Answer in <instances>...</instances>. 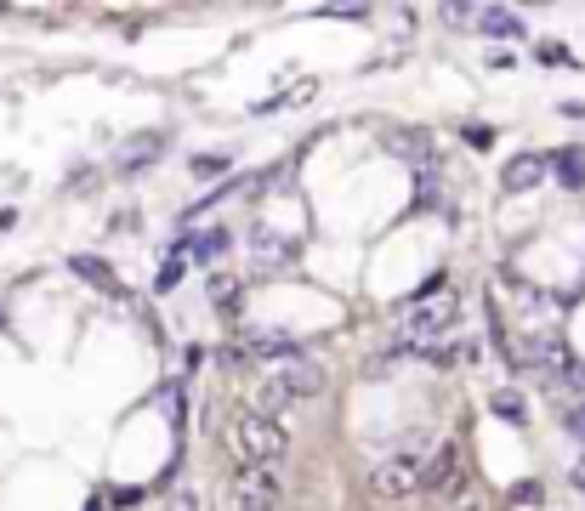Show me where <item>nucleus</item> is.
Here are the masks:
<instances>
[{
	"mask_svg": "<svg viewBox=\"0 0 585 511\" xmlns=\"http://www.w3.org/2000/svg\"><path fill=\"white\" fill-rule=\"evenodd\" d=\"M0 324H6V313H0Z\"/></svg>",
	"mask_w": 585,
	"mask_h": 511,
	"instance_id": "26",
	"label": "nucleus"
},
{
	"mask_svg": "<svg viewBox=\"0 0 585 511\" xmlns=\"http://www.w3.org/2000/svg\"><path fill=\"white\" fill-rule=\"evenodd\" d=\"M568 432L585 443V404H580V409H568Z\"/></svg>",
	"mask_w": 585,
	"mask_h": 511,
	"instance_id": "22",
	"label": "nucleus"
},
{
	"mask_svg": "<svg viewBox=\"0 0 585 511\" xmlns=\"http://www.w3.org/2000/svg\"><path fill=\"white\" fill-rule=\"evenodd\" d=\"M426 494H432V500H455V506H461V489H466V472H461V460L449 455H432V466H426V483H421Z\"/></svg>",
	"mask_w": 585,
	"mask_h": 511,
	"instance_id": "5",
	"label": "nucleus"
},
{
	"mask_svg": "<svg viewBox=\"0 0 585 511\" xmlns=\"http://www.w3.org/2000/svg\"><path fill=\"white\" fill-rule=\"evenodd\" d=\"M228 511H279V500H267V494L245 489V483H233L228 489Z\"/></svg>",
	"mask_w": 585,
	"mask_h": 511,
	"instance_id": "13",
	"label": "nucleus"
},
{
	"mask_svg": "<svg viewBox=\"0 0 585 511\" xmlns=\"http://www.w3.org/2000/svg\"><path fill=\"white\" fill-rule=\"evenodd\" d=\"M245 489H256V494H267V500H279L284 494V477H279V466H245V477H239Z\"/></svg>",
	"mask_w": 585,
	"mask_h": 511,
	"instance_id": "11",
	"label": "nucleus"
},
{
	"mask_svg": "<svg viewBox=\"0 0 585 511\" xmlns=\"http://www.w3.org/2000/svg\"><path fill=\"white\" fill-rule=\"evenodd\" d=\"M222 250H228V233H222V228H205V233L177 239V250H171V256H177V262H216Z\"/></svg>",
	"mask_w": 585,
	"mask_h": 511,
	"instance_id": "6",
	"label": "nucleus"
},
{
	"mask_svg": "<svg viewBox=\"0 0 585 511\" xmlns=\"http://www.w3.org/2000/svg\"><path fill=\"white\" fill-rule=\"evenodd\" d=\"M324 18H370L364 6H324Z\"/></svg>",
	"mask_w": 585,
	"mask_h": 511,
	"instance_id": "21",
	"label": "nucleus"
},
{
	"mask_svg": "<svg viewBox=\"0 0 585 511\" xmlns=\"http://www.w3.org/2000/svg\"><path fill=\"white\" fill-rule=\"evenodd\" d=\"M256 250H262V256H256L262 267H290V262H296V245H290V239L273 245V233H256Z\"/></svg>",
	"mask_w": 585,
	"mask_h": 511,
	"instance_id": "12",
	"label": "nucleus"
},
{
	"mask_svg": "<svg viewBox=\"0 0 585 511\" xmlns=\"http://www.w3.org/2000/svg\"><path fill=\"white\" fill-rule=\"evenodd\" d=\"M319 387H324L319 364H307V358H284V364H267V370H262V381H256V392H250V409L279 421L284 409L307 404Z\"/></svg>",
	"mask_w": 585,
	"mask_h": 511,
	"instance_id": "1",
	"label": "nucleus"
},
{
	"mask_svg": "<svg viewBox=\"0 0 585 511\" xmlns=\"http://www.w3.org/2000/svg\"><path fill=\"white\" fill-rule=\"evenodd\" d=\"M449 511H483V506H472V500H461V506H449Z\"/></svg>",
	"mask_w": 585,
	"mask_h": 511,
	"instance_id": "24",
	"label": "nucleus"
},
{
	"mask_svg": "<svg viewBox=\"0 0 585 511\" xmlns=\"http://www.w3.org/2000/svg\"><path fill=\"white\" fill-rule=\"evenodd\" d=\"M228 449L245 460V466H279V460L290 455V432H284V421H273V415L245 409V415H233V426H228Z\"/></svg>",
	"mask_w": 585,
	"mask_h": 511,
	"instance_id": "2",
	"label": "nucleus"
},
{
	"mask_svg": "<svg viewBox=\"0 0 585 511\" xmlns=\"http://www.w3.org/2000/svg\"><path fill=\"white\" fill-rule=\"evenodd\" d=\"M74 273H80V279H91V284H103V290H114V296H120V279H114V273H108V262H91V256H74Z\"/></svg>",
	"mask_w": 585,
	"mask_h": 511,
	"instance_id": "14",
	"label": "nucleus"
},
{
	"mask_svg": "<svg viewBox=\"0 0 585 511\" xmlns=\"http://www.w3.org/2000/svg\"><path fill=\"white\" fill-rule=\"evenodd\" d=\"M546 165H551V159H540V154H517L512 165H506V177H500V188H506V194H529L534 182L546 177Z\"/></svg>",
	"mask_w": 585,
	"mask_h": 511,
	"instance_id": "8",
	"label": "nucleus"
},
{
	"mask_svg": "<svg viewBox=\"0 0 585 511\" xmlns=\"http://www.w3.org/2000/svg\"><path fill=\"white\" fill-rule=\"evenodd\" d=\"M86 511H103V506H97V500H91V506H86Z\"/></svg>",
	"mask_w": 585,
	"mask_h": 511,
	"instance_id": "25",
	"label": "nucleus"
},
{
	"mask_svg": "<svg viewBox=\"0 0 585 511\" xmlns=\"http://www.w3.org/2000/svg\"><path fill=\"white\" fill-rule=\"evenodd\" d=\"M557 177H563L568 188H580L585 182V154L580 148H563V154H557Z\"/></svg>",
	"mask_w": 585,
	"mask_h": 511,
	"instance_id": "15",
	"label": "nucleus"
},
{
	"mask_svg": "<svg viewBox=\"0 0 585 511\" xmlns=\"http://www.w3.org/2000/svg\"><path fill=\"white\" fill-rule=\"evenodd\" d=\"M489 404H495V415H506V421H523V404H517L512 392H495Z\"/></svg>",
	"mask_w": 585,
	"mask_h": 511,
	"instance_id": "17",
	"label": "nucleus"
},
{
	"mask_svg": "<svg viewBox=\"0 0 585 511\" xmlns=\"http://www.w3.org/2000/svg\"><path fill=\"white\" fill-rule=\"evenodd\" d=\"M165 137H137V142H125V154H120V171H142L148 159H160Z\"/></svg>",
	"mask_w": 585,
	"mask_h": 511,
	"instance_id": "10",
	"label": "nucleus"
},
{
	"mask_svg": "<svg viewBox=\"0 0 585 511\" xmlns=\"http://www.w3.org/2000/svg\"><path fill=\"white\" fill-rule=\"evenodd\" d=\"M222 171H228V159H222V154H199L194 159V177H205V182L222 177Z\"/></svg>",
	"mask_w": 585,
	"mask_h": 511,
	"instance_id": "16",
	"label": "nucleus"
},
{
	"mask_svg": "<svg viewBox=\"0 0 585 511\" xmlns=\"http://www.w3.org/2000/svg\"><path fill=\"white\" fill-rule=\"evenodd\" d=\"M0 12H6V6H0Z\"/></svg>",
	"mask_w": 585,
	"mask_h": 511,
	"instance_id": "27",
	"label": "nucleus"
},
{
	"mask_svg": "<svg viewBox=\"0 0 585 511\" xmlns=\"http://www.w3.org/2000/svg\"><path fill=\"white\" fill-rule=\"evenodd\" d=\"M426 466H432V443H415L409 455H392V460H381L364 483H370V494L375 500H409V494L426 483Z\"/></svg>",
	"mask_w": 585,
	"mask_h": 511,
	"instance_id": "3",
	"label": "nucleus"
},
{
	"mask_svg": "<svg viewBox=\"0 0 585 511\" xmlns=\"http://www.w3.org/2000/svg\"><path fill=\"white\" fill-rule=\"evenodd\" d=\"M512 500H517V506H534V500H540V483H517Z\"/></svg>",
	"mask_w": 585,
	"mask_h": 511,
	"instance_id": "20",
	"label": "nucleus"
},
{
	"mask_svg": "<svg viewBox=\"0 0 585 511\" xmlns=\"http://www.w3.org/2000/svg\"><path fill=\"white\" fill-rule=\"evenodd\" d=\"M472 23H478V35H489V40H517L523 35V18L506 12V6H472Z\"/></svg>",
	"mask_w": 585,
	"mask_h": 511,
	"instance_id": "7",
	"label": "nucleus"
},
{
	"mask_svg": "<svg viewBox=\"0 0 585 511\" xmlns=\"http://www.w3.org/2000/svg\"><path fill=\"white\" fill-rule=\"evenodd\" d=\"M563 387L574 392V398H585V364H563Z\"/></svg>",
	"mask_w": 585,
	"mask_h": 511,
	"instance_id": "18",
	"label": "nucleus"
},
{
	"mask_svg": "<svg viewBox=\"0 0 585 511\" xmlns=\"http://www.w3.org/2000/svg\"><path fill=\"white\" fill-rule=\"evenodd\" d=\"M250 353H262V358H273V364H284V358H296V335H284V330H262L256 341H250Z\"/></svg>",
	"mask_w": 585,
	"mask_h": 511,
	"instance_id": "9",
	"label": "nucleus"
},
{
	"mask_svg": "<svg viewBox=\"0 0 585 511\" xmlns=\"http://www.w3.org/2000/svg\"><path fill=\"white\" fill-rule=\"evenodd\" d=\"M455 324V301L438 290V296L415 301L404 318H398V347H409V353H438V335Z\"/></svg>",
	"mask_w": 585,
	"mask_h": 511,
	"instance_id": "4",
	"label": "nucleus"
},
{
	"mask_svg": "<svg viewBox=\"0 0 585 511\" xmlns=\"http://www.w3.org/2000/svg\"><path fill=\"white\" fill-rule=\"evenodd\" d=\"M182 267H188V262H177V256H171V262H165V267H160V290H171V284H177V279H182Z\"/></svg>",
	"mask_w": 585,
	"mask_h": 511,
	"instance_id": "19",
	"label": "nucleus"
},
{
	"mask_svg": "<svg viewBox=\"0 0 585 511\" xmlns=\"http://www.w3.org/2000/svg\"><path fill=\"white\" fill-rule=\"evenodd\" d=\"M568 483H574V489L585 494V460H574V472H568Z\"/></svg>",
	"mask_w": 585,
	"mask_h": 511,
	"instance_id": "23",
	"label": "nucleus"
}]
</instances>
